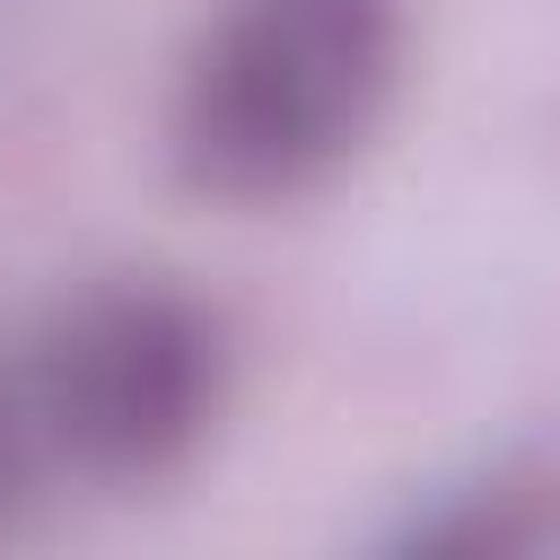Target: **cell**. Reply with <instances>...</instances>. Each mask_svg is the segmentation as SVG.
<instances>
[{
    "instance_id": "obj_3",
    "label": "cell",
    "mask_w": 560,
    "mask_h": 560,
    "mask_svg": "<svg viewBox=\"0 0 560 560\" xmlns=\"http://www.w3.org/2000/svg\"><path fill=\"white\" fill-rule=\"evenodd\" d=\"M376 551H429V560H542L560 551V464L542 455H490L472 472H446L411 490L385 525Z\"/></svg>"
},
{
    "instance_id": "obj_2",
    "label": "cell",
    "mask_w": 560,
    "mask_h": 560,
    "mask_svg": "<svg viewBox=\"0 0 560 560\" xmlns=\"http://www.w3.org/2000/svg\"><path fill=\"white\" fill-rule=\"evenodd\" d=\"M9 368L52 490H149L228 411V324L175 280H88L9 324Z\"/></svg>"
},
{
    "instance_id": "obj_4",
    "label": "cell",
    "mask_w": 560,
    "mask_h": 560,
    "mask_svg": "<svg viewBox=\"0 0 560 560\" xmlns=\"http://www.w3.org/2000/svg\"><path fill=\"white\" fill-rule=\"evenodd\" d=\"M52 464L35 446V420H26V394H18V368H9V332H0V534L35 525L52 508Z\"/></svg>"
},
{
    "instance_id": "obj_1",
    "label": "cell",
    "mask_w": 560,
    "mask_h": 560,
    "mask_svg": "<svg viewBox=\"0 0 560 560\" xmlns=\"http://www.w3.org/2000/svg\"><path fill=\"white\" fill-rule=\"evenodd\" d=\"M402 88V0H219L166 96V158L201 201L324 192Z\"/></svg>"
}]
</instances>
